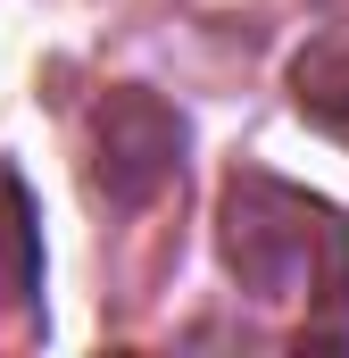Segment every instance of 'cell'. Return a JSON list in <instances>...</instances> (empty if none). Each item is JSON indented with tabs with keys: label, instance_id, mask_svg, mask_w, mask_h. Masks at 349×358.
<instances>
[{
	"label": "cell",
	"instance_id": "1",
	"mask_svg": "<svg viewBox=\"0 0 349 358\" xmlns=\"http://www.w3.org/2000/svg\"><path fill=\"white\" fill-rule=\"evenodd\" d=\"M42 283V242H34V208L17 167H0V300H25Z\"/></svg>",
	"mask_w": 349,
	"mask_h": 358
}]
</instances>
